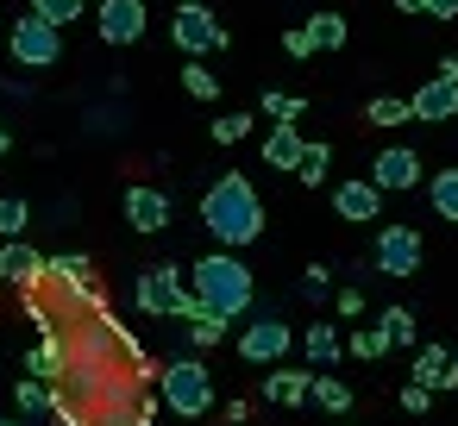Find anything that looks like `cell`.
Returning <instances> with one entry per match:
<instances>
[{
  "mask_svg": "<svg viewBox=\"0 0 458 426\" xmlns=\"http://www.w3.org/2000/svg\"><path fill=\"white\" fill-rule=\"evenodd\" d=\"M201 226H208V238L226 245V251L258 245V238H264V201H258V188H251L239 170L214 176L208 195H201Z\"/></svg>",
  "mask_w": 458,
  "mask_h": 426,
  "instance_id": "6da1fadb",
  "label": "cell"
},
{
  "mask_svg": "<svg viewBox=\"0 0 458 426\" xmlns=\"http://www.w3.org/2000/svg\"><path fill=\"white\" fill-rule=\"evenodd\" d=\"M251 295H258V282H251V270H245V257L239 251H214V257H195V307H214V313H245L251 307Z\"/></svg>",
  "mask_w": 458,
  "mask_h": 426,
  "instance_id": "7a4b0ae2",
  "label": "cell"
},
{
  "mask_svg": "<svg viewBox=\"0 0 458 426\" xmlns=\"http://www.w3.org/2000/svg\"><path fill=\"white\" fill-rule=\"evenodd\" d=\"M157 382H164L157 401H164L176 420H201V413L220 407V395H214V370H208L201 357H176V363H164Z\"/></svg>",
  "mask_w": 458,
  "mask_h": 426,
  "instance_id": "3957f363",
  "label": "cell"
},
{
  "mask_svg": "<svg viewBox=\"0 0 458 426\" xmlns=\"http://www.w3.org/2000/svg\"><path fill=\"white\" fill-rule=\"evenodd\" d=\"M139 307H145V320H189L195 288L182 282V263H145L139 270Z\"/></svg>",
  "mask_w": 458,
  "mask_h": 426,
  "instance_id": "277c9868",
  "label": "cell"
},
{
  "mask_svg": "<svg viewBox=\"0 0 458 426\" xmlns=\"http://www.w3.org/2000/svg\"><path fill=\"white\" fill-rule=\"evenodd\" d=\"M7 51H13L20 70H57V63H64V26L26 13V20H13V32H7Z\"/></svg>",
  "mask_w": 458,
  "mask_h": 426,
  "instance_id": "5b68a950",
  "label": "cell"
},
{
  "mask_svg": "<svg viewBox=\"0 0 458 426\" xmlns=\"http://www.w3.org/2000/svg\"><path fill=\"white\" fill-rule=\"evenodd\" d=\"M170 38H176L182 57H214V51H226V26L214 20V7H201V0H182V7H176Z\"/></svg>",
  "mask_w": 458,
  "mask_h": 426,
  "instance_id": "8992f818",
  "label": "cell"
},
{
  "mask_svg": "<svg viewBox=\"0 0 458 426\" xmlns=\"http://www.w3.org/2000/svg\"><path fill=\"white\" fill-rule=\"evenodd\" d=\"M95 32H101V45H114V51L139 45V38H145V0H101Z\"/></svg>",
  "mask_w": 458,
  "mask_h": 426,
  "instance_id": "52a82bcc",
  "label": "cell"
},
{
  "mask_svg": "<svg viewBox=\"0 0 458 426\" xmlns=\"http://www.w3.org/2000/svg\"><path fill=\"white\" fill-rule=\"evenodd\" d=\"M377 270L395 276V282L414 276V270H420V232H414V226H383V232H377Z\"/></svg>",
  "mask_w": 458,
  "mask_h": 426,
  "instance_id": "ba28073f",
  "label": "cell"
},
{
  "mask_svg": "<svg viewBox=\"0 0 458 426\" xmlns=\"http://www.w3.org/2000/svg\"><path fill=\"white\" fill-rule=\"evenodd\" d=\"M289 345H295L289 320H251V326L239 332V357H245V363H283Z\"/></svg>",
  "mask_w": 458,
  "mask_h": 426,
  "instance_id": "9c48e42d",
  "label": "cell"
},
{
  "mask_svg": "<svg viewBox=\"0 0 458 426\" xmlns=\"http://www.w3.org/2000/svg\"><path fill=\"white\" fill-rule=\"evenodd\" d=\"M126 226H132V232H145V238H151V232H164V226H170V195H164V188L132 182V188H126Z\"/></svg>",
  "mask_w": 458,
  "mask_h": 426,
  "instance_id": "30bf717a",
  "label": "cell"
},
{
  "mask_svg": "<svg viewBox=\"0 0 458 426\" xmlns=\"http://www.w3.org/2000/svg\"><path fill=\"white\" fill-rule=\"evenodd\" d=\"M370 182H377L383 195H389V188L402 195V188H414V182H420V157H414L408 145H389V151H377V163H370Z\"/></svg>",
  "mask_w": 458,
  "mask_h": 426,
  "instance_id": "8fae6325",
  "label": "cell"
},
{
  "mask_svg": "<svg viewBox=\"0 0 458 426\" xmlns=\"http://www.w3.org/2000/svg\"><path fill=\"white\" fill-rule=\"evenodd\" d=\"M333 213H339V220H352V226H364V220H377V213H383V188H377L370 176H364V182L352 176V182H339V188H333Z\"/></svg>",
  "mask_w": 458,
  "mask_h": 426,
  "instance_id": "7c38bea8",
  "label": "cell"
},
{
  "mask_svg": "<svg viewBox=\"0 0 458 426\" xmlns=\"http://www.w3.org/2000/svg\"><path fill=\"white\" fill-rule=\"evenodd\" d=\"M408 107H414V120H427V126H445V120H458V82L433 76V82H420V88L408 95Z\"/></svg>",
  "mask_w": 458,
  "mask_h": 426,
  "instance_id": "4fadbf2b",
  "label": "cell"
},
{
  "mask_svg": "<svg viewBox=\"0 0 458 426\" xmlns=\"http://www.w3.org/2000/svg\"><path fill=\"white\" fill-rule=\"evenodd\" d=\"M414 382H427L433 395L439 388H458V351H445V345H414V370H408Z\"/></svg>",
  "mask_w": 458,
  "mask_h": 426,
  "instance_id": "5bb4252c",
  "label": "cell"
},
{
  "mask_svg": "<svg viewBox=\"0 0 458 426\" xmlns=\"http://www.w3.org/2000/svg\"><path fill=\"white\" fill-rule=\"evenodd\" d=\"M45 276V257L26 245V238H7V245H0V282H7V288H32Z\"/></svg>",
  "mask_w": 458,
  "mask_h": 426,
  "instance_id": "9a60e30c",
  "label": "cell"
},
{
  "mask_svg": "<svg viewBox=\"0 0 458 426\" xmlns=\"http://www.w3.org/2000/svg\"><path fill=\"white\" fill-rule=\"evenodd\" d=\"M314 370H264V401L270 407H308Z\"/></svg>",
  "mask_w": 458,
  "mask_h": 426,
  "instance_id": "2e32d148",
  "label": "cell"
},
{
  "mask_svg": "<svg viewBox=\"0 0 458 426\" xmlns=\"http://www.w3.org/2000/svg\"><path fill=\"white\" fill-rule=\"evenodd\" d=\"M301 145H308V138L295 132V120H276V126H270V138H264V163L295 176V163H301Z\"/></svg>",
  "mask_w": 458,
  "mask_h": 426,
  "instance_id": "e0dca14e",
  "label": "cell"
},
{
  "mask_svg": "<svg viewBox=\"0 0 458 426\" xmlns=\"http://www.w3.org/2000/svg\"><path fill=\"white\" fill-rule=\"evenodd\" d=\"M13 407H20V420H51V413H57V388L38 382V376H26V382L13 388Z\"/></svg>",
  "mask_w": 458,
  "mask_h": 426,
  "instance_id": "ac0fdd59",
  "label": "cell"
},
{
  "mask_svg": "<svg viewBox=\"0 0 458 426\" xmlns=\"http://www.w3.org/2000/svg\"><path fill=\"white\" fill-rule=\"evenodd\" d=\"M377 326H383V338H389V351H414V345H420V326H414V307H383V313H377Z\"/></svg>",
  "mask_w": 458,
  "mask_h": 426,
  "instance_id": "d6986e66",
  "label": "cell"
},
{
  "mask_svg": "<svg viewBox=\"0 0 458 426\" xmlns=\"http://www.w3.org/2000/svg\"><path fill=\"white\" fill-rule=\"evenodd\" d=\"M226 326H233L226 313H214V307H195V313H189V345H195V351H214V345L226 338Z\"/></svg>",
  "mask_w": 458,
  "mask_h": 426,
  "instance_id": "ffe728a7",
  "label": "cell"
},
{
  "mask_svg": "<svg viewBox=\"0 0 458 426\" xmlns=\"http://www.w3.org/2000/svg\"><path fill=\"white\" fill-rule=\"evenodd\" d=\"M301 351H308V363H314V370H333V363H339V332H333L327 320H314V326H308V338H301Z\"/></svg>",
  "mask_w": 458,
  "mask_h": 426,
  "instance_id": "44dd1931",
  "label": "cell"
},
{
  "mask_svg": "<svg viewBox=\"0 0 458 426\" xmlns=\"http://www.w3.org/2000/svg\"><path fill=\"white\" fill-rule=\"evenodd\" d=\"M26 370H32L38 382H51V388H57V382H64V345L45 332V345H32V351H26Z\"/></svg>",
  "mask_w": 458,
  "mask_h": 426,
  "instance_id": "7402d4cb",
  "label": "cell"
},
{
  "mask_svg": "<svg viewBox=\"0 0 458 426\" xmlns=\"http://www.w3.org/2000/svg\"><path fill=\"white\" fill-rule=\"evenodd\" d=\"M414 120V107L402 101V95H377L370 107H364V126H383V132H395V126H408Z\"/></svg>",
  "mask_w": 458,
  "mask_h": 426,
  "instance_id": "603a6c76",
  "label": "cell"
},
{
  "mask_svg": "<svg viewBox=\"0 0 458 426\" xmlns=\"http://www.w3.org/2000/svg\"><path fill=\"white\" fill-rule=\"evenodd\" d=\"M301 26L314 32V51H345V13H308Z\"/></svg>",
  "mask_w": 458,
  "mask_h": 426,
  "instance_id": "cb8c5ba5",
  "label": "cell"
},
{
  "mask_svg": "<svg viewBox=\"0 0 458 426\" xmlns=\"http://www.w3.org/2000/svg\"><path fill=\"white\" fill-rule=\"evenodd\" d=\"M327 170H333V151H327V145H301L295 182H301V188H320V182H327Z\"/></svg>",
  "mask_w": 458,
  "mask_h": 426,
  "instance_id": "d4e9b609",
  "label": "cell"
},
{
  "mask_svg": "<svg viewBox=\"0 0 458 426\" xmlns=\"http://www.w3.org/2000/svg\"><path fill=\"white\" fill-rule=\"evenodd\" d=\"M314 407H327V413H345L352 407V388L339 382V376H327V370H314V395H308Z\"/></svg>",
  "mask_w": 458,
  "mask_h": 426,
  "instance_id": "484cf974",
  "label": "cell"
},
{
  "mask_svg": "<svg viewBox=\"0 0 458 426\" xmlns=\"http://www.w3.org/2000/svg\"><path fill=\"white\" fill-rule=\"evenodd\" d=\"M427 201H433L439 220H458V170H439V176L427 182Z\"/></svg>",
  "mask_w": 458,
  "mask_h": 426,
  "instance_id": "4316f807",
  "label": "cell"
},
{
  "mask_svg": "<svg viewBox=\"0 0 458 426\" xmlns=\"http://www.w3.org/2000/svg\"><path fill=\"white\" fill-rule=\"evenodd\" d=\"M182 88H189L195 101H220V76H214V70H201V57H189V63H182Z\"/></svg>",
  "mask_w": 458,
  "mask_h": 426,
  "instance_id": "83f0119b",
  "label": "cell"
},
{
  "mask_svg": "<svg viewBox=\"0 0 458 426\" xmlns=\"http://www.w3.org/2000/svg\"><path fill=\"white\" fill-rule=\"evenodd\" d=\"M26 226H32V207L20 195H0V238H26Z\"/></svg>",
  "mask_w": 458,
  "mask_h": 426,
  "instance_id": "f1b7e54d",
  "label": "cell"
},
{
  "mask_svg": "<svg viewBox=\"0 0 458 426\" xmlns=\"http://www.w3.org/2000/svg\"><path fill=\"white\" fill-rule=\"evenodd\" d=\"M258 107H264L270 120H301V113H308V101H301V95H283V88H264Z\"/></svg>",
  "mask_w": 458,
  "mask_h": 426,
  "instance_id": "f546056e",
  "label": "cell"
},
{
  "mask_svg": "<svg viewBox=\"0 0 458 426\" xmlns=\"http://www.w3.org/2000/svg\"><path fill=\"white\" fill-rule=\"evenodd\" d=\"M295 295H301V301H327V295H333V263H308L301 282H295Z\"/></svg>",
  "mask_w": 458,
  "mask_h": 426,
  "instance_id": "4dcf8cb0",
  "label": "cell"
},
{
  "mask_svg": "<svg viewBox=\"0 0 458 426\" xmlns=\"http://www.w3.org/2000/svg\"><path fill=\"white\" fill-rule=\"evenodd\" d=\"M32 13L51 26H70V20H82V0H32Z\"/></svg>",
  "mask_w": 458,
  "mask_h": 426,
  "instance_id": "1f68e13d",
  "label": "cell"
},
{
  "mask_svg": "<svg viewBox=\"0 0 458 426\" xmlns=\"http://www.w3.org/2000/svg\"><path fill=\"white\" fill-rule=\"evenodd\" d=\"M245 138H251V120L245 113H220L214 120V145H245Z\"/></svg>",
  "mask_w": 458,
  "mask_h": 426,
  "instance_id": "d6a6232c",
  "label": "cell"
},
{
  "mask_svg": "<svg viewBox=\"0 0 458 426\" xmlns=\"http://www.w3.org/2000/svg\"><path fill=\"white\" fill-rule=\"evenodd\" d=\"M352 351H358V357H370V363H377V357H389L383 326H358V332H352Z\"/></svg>",
  "mask_w": 458,
  "mask_h": 426,
  "instance_id": "836d02e7",
  "label": "cell"
},
{
  "mask_svg": "<svg viewBox=\"0 0 458 426\" xmlns=\"http://www.w3.org/2000/svg\"><path fill=\"white\" fill-rule=\"evenodd\" d=\"M395 401H402V407H408V413H427V407H433V388H427V382H414V376H408V382H402V388H395Z\"/></svg>",
  "mask_w": 458,
  "mask_h": 426,
  "instance_id": "e575fe53",
  "label": "cell"
},
{
  "mask_svg": "<svg viewBox=\"0 0 458 426\" xmlns=\"http://www.w3.org/2000/svg\"><path fill=\"white\" fill-rule=\"evenodd\" d=\"M283 51H289L295 63H301V57H320V51H314V32H308V26H289V32H283Z\"/></svg>",
  "mask_w": 458,
  "mask_h": 426,
  "instance_id": "d590c367",
  "label": "cell"
},
{
  "mask_svg": "<svg viewBox=\"0 0 458 426\" xmlns=\"http://www.w3.org/2000/svg\"><path fill=\"white\" fill-rule=\"evenodd\" d=\"M333 307H339V320H358V313H364V288H352V282L333 288Z\"/></svg>",
  "mask_w": 458,
  "mask_h": 426,
  "instance_id": "8d00e7d4",
  "label": "cell"
},
{
  "mask_svg": "<svg viewBox=\"0 0 458 426\" xmlns=\"http://www.w3.org/2000/svg\"><path fill=\"white\" fill-rule=\"evenodd\" d=\"M220 420H226V426H245V420H251V401H226Z\"/></svg>",
  "mask_w": 458,
  "mask_h": 426,
  "instance_id": "74e56055",
  "label": "cell"
},
{
  "mask_svg": "<svg viewBox=\"0 0 458 426\" xmlns=\"http://www.w3.org/2000/svg\"><path fill=\"white\" fill-rule=\"evenodd\" d=\"M427 13L433 20H458V0H427Z\"/></svg>",
  "mask_w": 458,
  "mask_h": 426,
  "instance_id": "f35d334b",
  "label": "cell"
},
{
  "mask_svg": "<svg viewBox=\"0 0 458 426\" xmlns=\"http://www.w3.org/2000/svg\"><path fill=\"white\" fill-rule=\"evenodd\" d=\"M395 7H402V13H427V0H395Z\"/></svg>",
  "mask_w": 458,
  "mask_h": 426,
  "instance_id": "ab89813d",
  "label": "cell"
},
{
  "mask_svg": "<svg viewBox=\"0 0 458 426\" xmlns=\"http://www.w3.org/2000/svg\"><path fill=\"white\" fill-rule=\"evenodd\" d=\"M7 145H13V132H7V120H0V157H7Z\"/></svg>",
  "mask_w": 458,
  "mask_h": 426,
  "instance_id": "60d3db41",
  "label": "cell"
},
{
  "mask_svg": "<svg viewBox=\"0 0 458 426\" xmlns=\"http://www.w3.org/2000/svg\"><path fill=\"white\" fill-rule=\"evenodd\" d=\"M0 426H26V420H0Z\"/></svg>",
  "mask_w": 458,
  "mask_h": 426,
  "instance_id": "b9f144b4",
  "label": "cell"
},
{
  "mask_svg": "<svg viewBox=\"0 0 458 426\" xmlns=\"http://www.w3.org/2000/svg\"><path fill=\"white\" fill-rule=\"evenodd\" d=\"M132 426H151V420H132Z\"/></svg>",
  "mask_w": 458,
  "mask_h": 426,
  "instance_id": "7bdbcfd3",
  "label": "cell"
},
{
  "mask_svg": "<svg viewBox=\"0 0 458 426\" xmlns=\"http://www.w3.org/2000/svg\"><path fill=\"white\" fill-rule=\"evenodd\" d=\"M339 426H352V420H339Z\"/></svg>",
  "mask_w": 458,
  "mask_h": 426,
  "instance_id": "ee69618b",
  "label": "cell"
}]
</instances>
